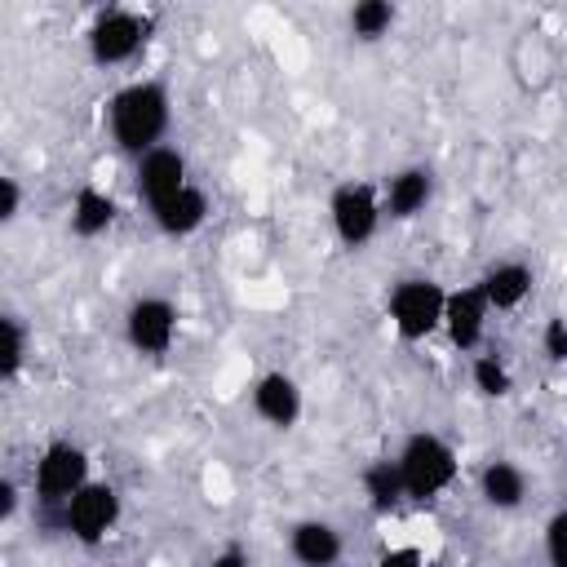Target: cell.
Returning <instances> with one entry per match:
<instances>
[{
    "instance_id": "cell-1",
    "label": "cell",
    "mask_w": 567,
    "mask_h": 567,
    "mask_svg": "<svg viewBox=\"0 0 567 567\" xmlns=\"http://www.w3.org/2000/svg\"><path fill=\"white\" fill-rule=\"evenodd\" d=\"M106 115H111V137L120 142V151L142 159L146 151L164 146V133H168V120H173L168 89L159 80H133L111 97Z\"/></svg>"
},
{
    "instance_id": "cell-2",
    "label": "cell",
    "mask_w": 567,
    "mask_h": 567,
    "mask_svg": "<svg viewBox=\"0 0 567 567\" xmlns=\"http://www.w3.org/2000/svg\"><path fill=\"white\" fill-rule=\"evenodd\" d=\"M399 474H403V492L408 501H434L439 492L452 487L456 478V452L447 439L430 434V430H416L403 447H399Z\"/></svg>"
},
{
    "instance_id": "cell-3",
    "label": "cell",
    "mask_w": 567,
    "mask_h": 567,
    "mask_svg": "<svg viewBox=\"0 0 567 567\" xmlns=\"http://www.w3.org/2000/svg\"><path fill=\"white\" fill-rule=\"evenodd\" d=\"M443 306H447V292L434 279H421V275L399 279L390 288V301H385L390 323L403 341H425L434 328H443Z\"/></svg>"
},
{
    "instance_id": "cell-4",
    "label": "cell",
    "mask_w": 567,
    "mask_h": 567,
    "mask_svg": "<svg viewBox=\"0 0 567 567\" xmlns=\"http://www.w3.org/2000/svg\"><path fill=\"white\" fill-rule=\"evenodd\" d=\"M89 483V452L71 439H53L35 461V501L44 509H58Z\"/></svg>"
},
{
    "instance_id": "cell-5",
    "label": "cell",
    "mask_w": 567,
    "mask_h": 567,
    "mask_svg": "<svg viewBox=\"0 0 567 567\" xmlns=\"http://www.w3.org/2000/svg\"><path fill=\"white\" fill-rule=\"evenodd\" d=\"M328 217H332V230L346 248H363L377 235V226L385 217V204L368 182H341L328 199Z\"/></svg>"
},
{
    "instance_id": "cell-6",
    "label": "cell",
    "mask_w": 567,
    "mask_h": 567,
    "mask_svg": "<svg viewBox=\"0 0 567 567\" xmlns=\"http://www.w3.org/2000/svg\"><path fill=\"white\" fill-rule=\"evenodd\" d=\"M120 523V492L111 483H84L66 505H62V527L80 540V545H97L115 532Z\"/></svg>"
},
{
    "instance_id": "cell-7",
    "label": "cell",
    "mask_w": 567,
    "mask_h": 567,
    "mask_svg": "<svg viewBox=\"0 0 567 567\" xmlns=\"http://www.w3.org/2000/svg\"><path fill=\"white\" fill-rule=\"evenodd\" d=\"M146 35H151V18H142L133 9H106L89 27V53H93V62L115 66V62H128L146 44Z\"/></svg>"
},
{
    "instance_id": "cell-8",
    "label": "cell",
    "mask_w": 567,
    "mask_h": 567,
    "mask_svg": "<svg viewBox=\"0 0 567 567\" xmlns=\"http://www.w3.org/2000/svg\"><path fill=\"white\" fill-rule=\"evenodd\" d=\"M124 337L137 354H168L177 337V306L168 297H137L124 315Z\"/></svg>"
},
{
    "instance_id": "cell-9",
    "label": "cell",
    "mask_w": 567,
    "mask_h": 567,
    "mask_svg": "<svg viewBox=\"0 0 567 567\" xmlns=\"http://www.w3.org/2000/svg\"><path fill=\"white\" fill-rule=\"evenodd\" d=\"M133 182H137V195L155 208V204H164L168 195H177L182 186H190V182H186V155H182L177 146H155V151H146V155L137 159Z\"/></svg>"
},
{
    "instance_id": "cell-10",
    "label": "cell",
    "mask_w": 567,
    "mask_h": 567,
    "mask_svg": "<svg viewBox=\"0 0 567 567\" xmlns=\"http://www.w3.org/2000/svg\"><path fill=\"white\" fill-rule=\"evenodd\" d=\"M487 315H492V306H487V297H483L478 284L447 292V306H443V332H447V341L456 350H474L483 341V332H487Z\"/></svg>"
},
{
    "instance_id": "cell-11",
    "label": "cell",
    "mask_w": 567,
    "mask_h": 567,
    "mask_svg": "<svg viewBox=\"0 0 567 567\" xmlns=\"http://www.w3.org/2000/svg\"><path fill=\"white\" fill-rule=\"evenodd\" d=\"M252 408H257V416L270 421L275 430H288V425H297V416H301V385H297L288 372H266V377H257V385H252Z\"/></svg>"
},
{
    "instance_id": "cell-12",
    "label": "cell",
    "mask_w": 567,
    "mask_h": 567,
    "mask_svg": "<svg viewBox=\"0 0 567 567\" xmlns=\"http://www.w3.org/2000/svg\"><path fill=\"white\" fill-rule=\"evenodd\" d=\"M288 554L301 567H337V558H341V532L332 523H323V518H301L288 532Z\"/></svg>"
},
{
    "instance_id": "cell-13",
    "label": "cell",
    "mask_w": 567,
    "mask_h": 567,
    "mask_svg": "<svg viewBox=\"0 0 567 567\" xmlns=\"http://www.w3.org/2000/svg\"><path fill=\"white\" fill-rule=\"evenodd\" d=\"M430 195H434L430 168H416V164H412V168H399V173H390L381 204H385V213H390V217L408 221V217H416V213L430 204Z\"/></svg>"
},
{
    "instance_id": "cell-14",
    "label": "cell",
    "mask_w": 567,
    "mask_h": 567,
    "mask_svg": "<svg viewBox=\"0 0 567 567\" xmlns=\"http://www.w3.org/2000/svg\"><path fill=\"white\" fill-rule=\"evenodd\" d=\"M532 266H523V261H496L483 279H478V288H483V297H487V306L492 310H518L523 301H527V292H532Z\"/></svg>"
},
{
    "instance_id": "cell-15",
    "label": "cell",
    "mask_w": 567,
    "mask_h": 567,
    "mask_svg": "<svg viewBox=\"0 0 567 567\" xmlns=\"http://www.w3.org/2000/svg\"><path fill=\"white\" fill-rule=\"evenodd\" d=\"M151 217H155V226H159L164 235H190V230H199L204 217H208V195H204L199 186H182L177 195H168L164 204H155Z\"/></svg>"
},
{
    "instance_id": "cell-16",
    "label": "cell",
    "mask_w": 567,
    "mask_h": 567,
    "mask_svg": "<svg viewBox=\"0 0 567 567\" xmlns=\"http://www.w3.org/2000/svg\"><path fill=\"white\" fill-rule=\"evenodd\" d=\"M478 496L492 509H518L527 496V474L514 461H487L478 474Z\"/></svg>"
},
{
    "instance_id": "cell-17",
    "label": "cell",
    "mask_w": 567,
    "mask_h": 567,
    "mask_svg": "<svg viewBox=\"0 0 567 567\" xmlns=\"http://www.w3.org/2000/svg\"><path fill=\"white\" fill-rule=\"evenodd\" d=\"M111 221H115V199L97 186H80L71 199V230L80 239H97L111 230Z\"/></svg>"
},
{
    "instance_id": "cell-18",
    "label": "cell",
    "mask_w": 567,
    "mask_h": 567,
    "mask_svg": "<svg viewBox=\"0 0 567 567\" xmlns=\"http://www.w3.org/2000/svg\"><path fill=\"white\" fill-rule=\"evenodd\" d=\"M363 492H368V501H372V509H394L399 501H408V492H403V474H399V461H372L368 470H363Z\"/></svg>"
},
{
    "instance_id": "cell-19",
    "label": "cell",
    "mask_w": 567,
    "mask_h": 567,
    "mask_svg": "<svg viewBox=\"0 0 567 567\" xmlns=\"http://www.w3.org/2000/svg\"><path fill=\"white\" fill-rule=\"evenodd\" d=\"M470 381H474V390L487 394V399H505V394L514 390V372H509V363H505L501 354H474Z\"/></svg>"
},
{
    "instance_id": "cell-20",
    "label": "cell",
    "mask_w": 567,
    "mask_h": 567,
    "mask_svg": "<svg viewBox=\"0 0 567 567\" xmlns=\"http://www.w3.org/2000/svg\"><path fill=\"white\" fill-rule=\"evenodd\" d=\"M27 363V328L18 315L0 319V381H13Z\"/></svg>"
},
{
    "instance_id": "cell-21",
    "label": "cell",
    "mask_w": 567,
    "mask_h": 567,
    "mask_svg": "<svg viewBox=\"0 0 567 567\" xmlns=\"http://www.w3.org/2000/svg\"><path fill=\"white\" fill-rule=\"evenodd\" d=\"M394 27V4L390 0H359L350 9V31L359 40H381Z\"/></svg>"
},
{
    "instance_id": "cell-22",
    "label": "cell",
    "mask_w": 567,
    "mask_h": 567,
    "mask_svg": "<svg viewBox=\"0 0 567 567\" xmlns=\"http://www.w3.org/2000/svg\"><path fill=\"white\" fill-rule=\"evenodd\" d=\"M545 558L549 567H567V509H558L545 523Z\"/></svg>"
},
{
    "instance_id": "cell-23",
    "label": "cell",
    "mask_w": 567,
    "mask_h": 567,
    "mask_svg": "<svg viewBox=\"0 0 567 567\" xmlns=\"http://www.w3.org/2000/svg\"><path fill=\"white\" fill-rule=\"evenodd\" d=\"M540 350H545L554 363H567V319H563V315L545 319V332H540Z\"/></svg>"
},
{
    "instance_id": "cell-24",
    "label": "cell",
    "mask_w": 567,
    "mask_h": 567,
    "mask_svg": "<svg viewBox=\"0 0 567 567\" xmlns=\"http://www.w3.org/2000/svg\"><path fill=\"white\" fill-rule=\"evenodd\" d=\"M377 567H425V558H421L416 545H390V549L377 558Z\"/></svg>"
},
{
    "instance_id": "cell-25",
    "label": "cell",
    "mask_w": 567,
    "mask_h": 567,
    "mask_svg": "<svg viewBox=\"0 0 567 567\" xmlns=\"http://www.w3.org/2000/svg\"><path fill=\"white\" fill-rule=\"evenodd\" d=\"M22 208V186L18 177H0V221H13Z\"/></svg>"
},
{
    "instance_id": "cell-26",
    "label": "cell",
    "mask_w": 567,
    "mask_h": 567,
    "mask_svg": "<svg viewBox=\"0 0 567 567\" xmlns=\"http://www.w3.org/2000/svg\"><path fill=\"white\" fill-rule=\"evenodd\" d=\"M208 567H248V554L239 549V545H226L221 554H213V563Z\"/></svg>"
},
{
    "instance_id": "cell-27",
    "label": "cell",
    "mask_w": 567,
    "mask_h": 567,
    "mask_svg": "<svg viewBox=\"0 0 567 567\" xmlns=\"http://www.w3.org/2000/svg\"><path fill=\"white\" fill-rule=\"evenodd\" d=\"M13 509H18V487L4 478V483H0V518L9 523V518H13Z\"/></svg>"
},
{
    "instance_id": "cell-28",
    "label": "cell",
    "mask_w": 567,
    "mask_h": 567,
    "mask_svg": "<svg viewBox=\"0 0 567 567\" xmlns=\"http://www.w3.org/2000/svg\"><path fill=\"white\" fill-rule=\"evenodd\" d=\"M563 509H567V505H563Z\"/></svg>"
}]
</instances>
